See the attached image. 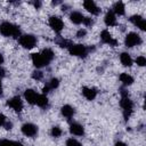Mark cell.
<instances>
[{"label":"cell","mask_w":146,"mask_h":146,"mask_svg":"<svg viewBox=\"0 0 146 146\" xmlns=\"http://www.w3.org/2000/svg\"><path fill=\"white\" fill-rule=\"evenodd\" d=\"M3 127H5V129H7V130H10V129L13 128V123L7 121V122L5 123V125H3Z\"/></svg>","instance_id":"34"},{"label":"cell","mask_w":146,"mask_h":146,"mask_svg":"<svg viewBox=\"0 0 146 146\" xmlns=\"http://www.w3.org/2000/svg\"><path fill=\"white\" fill-rule=\"evenodd\" d=\"M82 95L86 99L94 100L97 96V89L96 88H90V87H83L82 88Z\"/></svg>","instance_id":"13"},{"label":"cell","mask_w":146,"mask_h":146,"mask_svg":"<svg viewBox=\"0 0 146 146\" xmlns=\"http://www.w3.org/2000/svg\"><path fill=\"white\" fill-rule=\"evenodd\" d=\"M129 19H130V22H131L133 25L138 26V24H139V23H140V22H141L144 18H143L140 15H132V16H131Z\"/></svg>","instance_id":"26"},{"label":"cell","mask_w":146,"mask_h":146,"mask_svg":"<svg viewBox=\"0 0 146 146\" xmlns=\"http://www.w3.org/2000/svg\"><path fill=\"white\" fill-rule=\"evenodd\" d=\"M38 96H39V95H38L33 89H26V90L24 91V98H25V100H26L29 104H31V105H35Z\"/></svg>","instance_id":"12"},{"label":"cell","mask_w":146,"mask_h":146,"mask_svg":"<svg viewBox=\"0 0 146 146\" xmlns=\"http://www.w3.org/2000/svg\"><path fill=\"white\" fill-rule=\"evenodd\" d=\"M19 44L25 49H32L36 46V38L32 34H23L18 39Z\"/></svg>","instance_id":"4"},{"label":"cell","mask_w":146,"mask_h":146,"mask_svg":"<svg viewBox=\"0 0 146 146\" xmlns=\"http://www.w3.org/2000/svg\"><path fill=\"white\" fill-rule=\"evenodd\" d=\"M120 106H121V108H122V111H123V117H124V120H125V121L129 120L130 115H131L132 112H133V103H132V100L129 98L128 92H127L123 88H121Z\"/></svg>","instance_id":"1"},{"label":"cell","mask_w":146,"mask_h":146,"mask_svg":"<svg viewBox=\"0 0 146 146\" xmlns=\"http://www.w3.org/2000/svg\"><path fill=\"white\" fill-rule=\"evenodd\" d=\"M66 146H82V144L75 138H68L66 140Z\"/></svg>","instance_id":"27"},{"label":"cell","mask_w":146,"mask_h":146,"mask_svg":"<svg viewBox=\"0 0 146 146\" xmlns=\"http://www.w3.org/2000/svg\"><path fill=\"white\" fill-rule=\"evenodd\" d=\"M70 19H71V22H72V23H74V24L79 25V24L83 23L84 16H83L80 11H72V13L70 14Z\"/></svg>","instance_id":"18"},{"label":"cell","mask_w":146,"mask_h":146,"mask_svg":"<svg viewBox=\"0 0 146 146\" xmlns=\"http://www.w3.org/2000/svg\"><path fill=\"white\" fill-rule=\"evenodd\" d=\"M136 63H137V65L138 66H145L146 65V58L144 57V56H138L137 58H136Z\"/></svg>","instance_id":"28"},{"label":"cell","mask_w":146,"mask_h":146,"mask_svg":"<svg viewBox=\"0 0 146 146\" xmlns=\"http://www.w3.org/2000/svg\"><path fill=\"white\" fill-rule=\"evenodd\" d=\"M86 34H87V31H86L84 29H80V30L76 32V38H79V39L84 38V36H86Z\"/></svg>","instance_id":"31"},{"label":"cell","mask_w":146,"mask_h":146,"mask_svg":"<svg viewBox=\"0 0 146 146\" xmlns=\"http://www.w3.org/2000/svg\"><path fill=\"white\" fill-rule=\"evenodd\" d=\"M7 105H8L11 110H14L15 112H17V113L22 112V110H23V100L21 99L19 96H15V97L10 98V99L7 102Z\"/></svg>","instance_id":"8"},{"label":"cell","mask_w":146,"mask_h":146,"mask_svg":"<svg viewBox=\"0 0 146 146\" xmlns=\"http://www.w3.org/2000/svg\"><path fill=\"white\" fill-rule=\"evenodd\" d=\"M32 78L34 79V80H41L42 78H43V73L41 72V71H34L33 73H32Z\"/></svg>","instance_id":"29"},{"label":"cell","mask_w":146,"mask_h":146,"mask_svg":"<svg viewBox=\"0 0 146 146\" xmlns=\"http://www.w3.org/2000/svg\"><path fill=\"white\" fill-rule=\"evenodd\" d=\"M6 122H7V119H6V116H5L3 114H1V113H0V127H3Z\"/></svg>","instance_id":"33"},{"label":"cell","mask_w":146,"mask_h":146,"mask_svg":"<svg viewBox=\"0 0 146 146\" xmlns=\"http://www.w3.org/2000/svg\"><path fill=\"white\" fill-rule=\"evenodd\" d=\"M120 81L123 86H130L133 83V78L128 73H121L120 74Z\"/></svg>","instance_id":"22"},{"label":"cell","mask_w":146,"mask_h":146,"mask_svg":"<svg viewBox=\"0 0 146 146\" xmlns=\"http://www.w3.org/2000/svg\"><path fill=\"white\" fill-rule=\"evenodd\" d=\"M5 75H6V71H5V68H3V67H0V79L3 78Z\"/></svg>","instance_id":"35"},{"label":"cell","mask_w":146,"mask_h":146,"mask_svg":"<svg viewBox=\"0 0 146 146\" xmlns=\"http://www.w3.org/2000/svg\"><path fill=\"white\" fill-rule=\"evenodd\" d=\"M33 6H34L36 9H39V8L41 7V2H40V1H34V2H33Z\"/></svg>","instance_id":"36"},{"label":"cell","mask_w":146,"mask_h":146,"mask_svg":"<svg viewBox=\"0 0 146 146\" xmlns=\"http://www.w3.org/2000/svg\"><path fill=\"white\" fill-rule=\"evenodd\" d=\"M41 55L43 56V58L46 59V62L49 64L52 59H54V51L51 50V49H49V48H46V49H43L42 51H41Z\"/></svg>","instance_id":"23"},{"label":"cell","mask_w":146,"mask_h":146,"mask_svg":"<svg viewBox=\"0 0 146 146\" xmlns=\"http://www.w3.org/2000/svg\"><path fill=\"white\" fill-rule=\"evenodd\" d=\"M83 24H84L86 26H90V25L94 24V21H92L91 18H89V17H84V19H83Z\"/></svg>","instance_id":"32"},{"label":"cell","mask_w":146,"mask_h":146,"mask_svg":"<svg viewBox=\"0 0 146 146\" xmlns=\"http://www.w3.org/2000/svg\"><path fill=\"white\" fill-rule=\"evenodd\" d=\"M0 33L3 36H13V38H19L21 34V29L9 22H3L0 24Z\"/></svg>","instance_id":"2"},{"label":"cell","mask_w":146,"mask_h":146,"mask_svg":"<svg viewBox=\"0 0 146 146\" xmlns=\"http://www.w3.org/2000/svg\"><path fill=\"white\" fill-rule=\"evenodd\" d=\"M14 146H24V145L19 141H14Z\"/></svg>","instance_id":"38"},{"label":"cell","mask_w":146,"mask_h":146,"mask_svg":"<svg viewBox=\"0 0 146 146\" xmlns=\"http://www.w3.org/2000/svg\"><path fill=\"white\" fill-rule=\"evenodd\" d=\"M140 43H141V38H140L139 34H137V33H135V32L128 33L127 36H125V39H124V44H125V47H128V48H132V47L138 46V44H140Z\"/></svg>","instance_id":"5"},{"label":"cell","mask_w":146,"mask_h":146,"mask_svg":"<svg viewBox=\"0 0 146 146\" xmlns=\"http://www.w3.org/2000/svg\"><path fill=\"white\" fill-rule=\"evenodd\" d=\"M112 11H113L115 15H119V16L124 15V13H125L124 3H123L122 1H117V2H115V3H114V6H113Z\"/></svg>","instance_id":"19"},{"label":"cell","mask_w":146,"mask_h":146,"mask_svg":"<svg viewBox=\"0 0 146 146\" xmlns=\"http://www.w3.org/2000/svg\"><path fill=\"white\" fill-rule=\"evenodd\" d=\"M70 132L74 136H83L84 135V128L80 123H71L70 124Z\"/></svg>","instance_id":"15"},{"label":"cell","mask_w":146,"mask_h":146,"mask_svg":"<svg viewBox=\"0 0 146 146\" xmlns=\"http://www.w3.org/2000/svg\"><path fill=\"white\" fill-rule=\"evenodd\" d=\"M21 130L26 137H35L38 135V127L33 123H24Z\"/></svg>","instance_id":"6"},{"label":"cell","mask_w":146,"mask_h":146,"mask_svg":"<svg viewBox=\"0 0 146 146\" xmlns=\"http://www.w3.org/2000/svg\"><path fill=\"white\" fill-rule=\"evenodd\" d=\"M60 113H62V115L65 116L66 119H71V117L75 114V110H74V107H72L71 105H64V106H62V108H60Z\"/></svg>","instance_id":"17"},{"label":"cell","mask_w":146,"mask_h":146,"mask_svg":"<svg viewBox=\"0 0 146 146\" xmlns=\"http://www.w3.org/2000/svg\"><path fill=\"white\" fill-rule=\"evenodd\" d=\"M35 105H38L39 107H42V108H46V107H48V105H49V100H48V97L46 96V95H39L38 96V98H36V103H35Z\"/></svg>","instance_id":"21"},{"label":"cell","mask_w":146,"mask_h":146,"mask_svg":"<svg viewBox=\"0 0 146 146\" xmlns=\"http://www.w3.org/2000/svg\"><path fill=\"white\" fill-rule=\"evenodd\" d=\"M56 42H57V44H58L59 47H62V48H68V47L71 46V42L67 41V40H65V39H63V38H58V39L56 40Z\"/></svg>","instance_id":"24"},{"label":"cell","mask_w":146,"mask_h":146,"mask_svg":"<svg viewBox=\"0 0 146 146\" xmlns=\"http://www.w3.org/2000/svg\"><path fill=\"white\" fill-rule=\"evenodd\" d=\"M58 86H59V80H58L57 78H52V79H50V81H49V82L44 86V88H43V95H47V94L50 92L51 90L57 89Z\"/></svg>","instance_id":"14"},{"label":"cell","mask_w":146,"mask_h":146,"mask_svg":"<svg viewBox=\"0 0 146 146\" xmlns=\"http://www.w3.org/2000/svg\"><path fill=\"white\" fill-rule=\"evenodd\" d=\"M3 63V56H2V54H0V65Z\"/></svg>","instance_id":"39"},{"label":"cell","mask_w":146,"mask_h":146,"mask_svg":"<svg viewBox=\"0 0 146 146\" xmlns=\"http://www.w3.org/2000/svg\"><path fill=\"white\" fill-rule=\"evenodd\" d=\"M49 26L56 32V33H60L62 30L64 29V22L57 17V16H51L49 18Z\"/></svg>","instance_id":"7"},{"label":"cell","mask_w":146,"mask_h":146,"mask_svg":"<svg viewBox=\"0 0 146 146\" xmlns=\"http://www.w3.org/2000/svg\"><path fill=\"white\" fill-rule=\"evenodd\" d=\"M62 129L59 128V127H52L51 128V130H50V135L52 136V137H55V138H58V137H60L62 136Z\"/></svg>","instance_id":"25"},{"label":"cell","mask_w":146,"mask_h":146,"mask_svg":"<svg viewBox=\"0 0 146 146\" xmlns=\"http://www.w3.org/2000/svg\"><path fill=\"white\" fill-rule=\"evenodd\" d=\"M83 7H84V9L88 11V13H90L91 15H98L99 13H100V8L96 5V2L95 1H92V0H86L84 2H83Z\"/></svg>","instance_id":"10"},{"label":"cell","mask_w":146,"mask_h":146,"mask_svg":"<svg viewBox=\"0 0 146 146\" xmlns=\"http://www.w3.org/2000/svg\"><path fill=\"white\" fill-rule=\"evenodd\" d=\"M0 146H14V141L8 139H0Z\"/></svg>","instance_id":"30"},{"label":"cell","mask_w":146,"mask_h":146,"mask_svg":"<svg viewBox=\"0 0 146 146\" xmlns=\"http://www.w3.org/2000/svg\"><path fill=\"white\" fill-rule=\"evenodd\" d=\"M104 22L107 26H115L116 25V15L112 10H108L104 17Z\"/></svg>","instance_id":"16"},{"label":"cell","mask_w":146,"mask_h":146,"mask_svg":"<svg viewBox=\"0 0 146 146\" xmlns=\"http://www.w3.org/2000/svg\"><path fill=\"white\" fill-rule=\"evenodd\" d=\"M67 49L72 56H76V57H86L89 52V49L81 43H75V44L71 43V46Z\"/></svg>","instance_id":"3"},{"label":"cell","mask_w":146,"mask_h":146,"mask_svg":"<svg viewBox=\"0 0 146 146\" xmlns=\"http://www.w3.org/2000/svg\"><path fill=\"white\" fill-rule=\"evenodd\" d=\"M31 58H32L33 65L36 68H41V67H44L46 65H48V63L46 62V59L43 58V56L41 55V52H34V54H32Z\"/></svg>","instance_id":"9"},{"label":"cell","mask_w":146,"mask_h":146,"mask_svg":"<svg viewBox=\"0 0 146 146\" xmlns=\"http://www.w3.org/2000/svg\"><path fill=\"white\" fill-rule=\"evenodd\" d=\"M115 146H127V144L123 143V141H116L115 143Z\"/></svg>","instance_id":"37"},{"label":"cell","mask_w":146,"mask_h":146,"mask_svg":"<svg viewBox=\"0 0 146 146\" xmlns=\"http://www.w3.org/2000/svg\"><path fill=\"white\" fill-rule=\"evenodd\" d=\"M120 60H121V64L125 67H130L132 65V58L128 52H122L120 55Z\"/></svg>","instance_id":"20"},{"label":"cell","mask_w":146,"mask_h":146,"mask_svg":"<svg viewBox=\"0 0 146 146\" xmlns=\"http://www.w3.org/2000/svg\"><path fill=\"white\" fill-rule=\"evenodd\" d=\"M2 95V83H1V79H0V96Z\"/></svg>","instance_id":"40"},{"label":"cell","mask_w":146,"mask_h":146,"mask_svg":"<svg viewBox=\"0 0 146 146\" xmlns=\"http://www.w3.org/2000/svg\"><path fill=\"white\" fill-rule=\"evenodd\" d=\"M100 39H102V41H103L104 43L110 44V46H112V47H115V46L117 44V41L112 36V34H111L107 30H103V31H102V33H100Z\"/></svg>","instance_id":"11"}]
</instances>
